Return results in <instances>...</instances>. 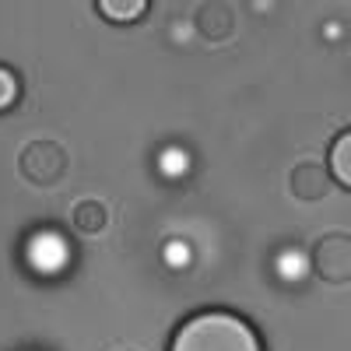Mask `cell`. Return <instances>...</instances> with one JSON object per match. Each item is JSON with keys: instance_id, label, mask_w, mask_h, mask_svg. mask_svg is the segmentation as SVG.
<instances>
[{"instance_id": "5", "label": "cell", "mask_w": 351, "mask_h": 351, "mask_svg": "<svg viewBox=\"0 0 351 351\" xmlns=\"http://www.w3.org/2000/svg\"><path fill=\"white\" fill-rule=\"evenodd\" d=\"M197 32L211 43H225L236 32V11L228 4H200L197 8Z\"/></svg>"}, {"instance_id": "3", "label": "cell", "mask_w": 351, "mask_h": 351, "mask_svg": "<svg viewBox=\"0 0 351 351\" xmlns=\"http://www.w3.org/2000/svg\"><path fill=\"white\" fill-rule=\"evenodd\" d=\"M309 263H313V274L330 281V285L351 281V236H344V232H330V236H324L313 246Z\"/></svg>"}, {"instance_id": "7", "label": "cell", "mask_w": 351, "mask_h": 351, "mask_svg": "<svg viewBox=\"0 0 351 351\" xmlns=\"http://www.w3.org/2000/svg\"><path fill=\"white\" fill-rule=\"evenodd\" d=\"M71 221H74L77 232H84V236H95V232L106 228L109 211H106V204H99V200H77L74 211H71Z\"/></svg>"}, {"instance_id": "9", "label": "cell", "mask_w": 351, "mask_h": 351, "mask_svg": "<svg viewBox=\"0 0 351 351\" xmlns=\"http://www.w3.org/2000/svg\"><path fill=\"white\" fill-rule=\"evenodd\" d=\"M18 74L8 71V67H0V109H11L18 102Z\"/></svg>"}, {"instance_id": "6", "label": "cell", "mask_w": 351, "mask_h": 351, "mask_svg": "<svg viewBox=\"0 0 351 351\" xmlns=\"http://www.w3.org/2000/svg\"><path fill=\"white\" fill-rule=\"evenodd\" d=\"M327 169H330V180L344 190H351V130H341L327 152Z\"/></svg>"}, {"instance_id": "1", "label": "cell", "mask_w": 351, "mask_h": 351, "mask_svg": "<svg viewBox=\"0 0 351 351\" xmlns=\"http://www.w3.org/2000/svg\"><path fill=\"white\" fill-rule=\"evenodd\" d=\"M169 351H263V344L239 313L200 309L176 327Z\"/></svg>"}, {"instance_id": "8", "label": "cell", "mask_w": 351, "mask_h": 351, "mask_svg": "<svg viewBox=\"0 0 351 351\" xmlns=\"http://www.w3.org/2000/svg\"><path fill=\"white\" fill-rule=\"evenodd\" d=\"M95 11L116 25H123V21H137L144 11H148V0H99Z\"/></svg>"}, {"instance_id": "4", "label": "cell", "mask_w": 351, "mask_h": 351, "mask_svg": "<svg viewBox=\"0 0 351 351\" xmlns=\"http://www.w3.org/2000/svg\"><path fill=\"white\" fill-rule=\"evenodd\" d=\"M330 169L324 162H299L288 176V186L299 200H324L330 193Z\"/></svg>"}, {"instance_id": "2", "label": "cell", "mask_w": 351, "mask_h": 351, "mask_svg": "<svg viewBox=\"0 0 351 351\" xmlns=\"http://www.w3.org/2000/svg\"><path fill=\"white\" fill-rule=\"evenodd\" d=\"M18 169L32 186L49 190L67 176V152L56 141H32V144H25V152L18 158Z\"/></svg>"}]
</instances>
